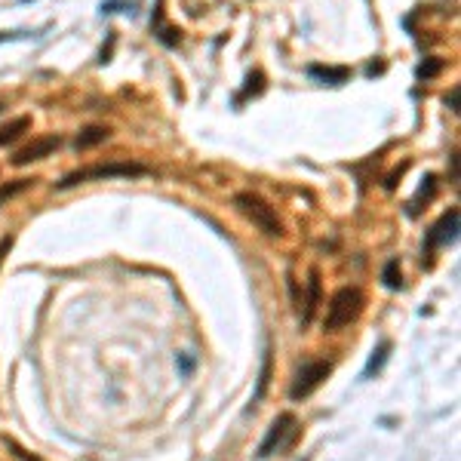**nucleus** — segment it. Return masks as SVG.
Returning <instances> with one entry per match:
<instances>
[{
	"label": "nucleus",
	"mask_w": 461,
	"mask_h": 461,
	"mask_svg": "<svg viewBox=\"0 0 461 461\" xmlns=\"http://www.w3.org/2000/svg\"><path fill=\"white\" fill-rule=\"evenodd\" d=\"M434 194H437V179L434 175H424V184L418 188V194L412 200H409V216H418V212H421V203H428Z\"/></svg>",
	"instance_id": "nucleus-13"
},
{
	"label": "nucleus",
	"mask_w": 461,
	"mask_h": 461,
	"mask_svg": "<svg viewBox=\"0 0 461 461\" xmlns=\"http://www.w3.org/2000/svg\"><path fill=\"white\" fill-rule=\"evenodd\" d=\"M446 105H449V111H455V114H458V87H452V92L446 96Z\"/></svg>",
	"instance_id": "nucleus-23"
},
{
	"label": "nucleus",
	"mask_w": 461,
	"mask_h": 461,
	"mask_svg": "<svg viewBox=\"0 0 461 461\" xmlns=\"http://www.w3.org/2000/svg\"><path fill=\"white\" fill-rule=\"evenodd\" d=\"M12 240H16V237H12V234H10V237H3V240H0V265H3V259H6V252H10V250H12Z\"/></svg>",
	"instance_id": "nucleus-22"
},
{
	"label": "nucleus",
	"mask_w": 461,
	"mask_h": 461,
	"mask_svg": "<svg viewBox=\"0 0 461 461\" xmlns=\"http://www.w3.org/2000/svg\"><path fill=\"white\" fill-rule=\"evenodd\" d=\"M455 237H458V209H449V212H443L440 222L428 231V237H424V250L434 252V250H440V246H449Z\"/></svg>",
	"instance_id": "nucleus-6"
},
{
	"label": "nucleus",
	"mask_w": 461,
	"mask_h": 461,
	"mask_svg": "<svg viewBox=\"0 0 461 461\" xmlns=\"http://www.w3.org/2000/svg\"><path fill=\"white\" fill-rule=\"evenodd\" d=\"M0 111H3V105H0Z\"/></svg>",
	"instance_id": "nucleus-24"
},
{
	"label": "nucleus",
	"mask_w": 461,
	"mask_h": 461,
	"mask_svg": "<svg viewBox=\"0 0 461 461\" xmlns=\"http://www.w3.org/2000/svg\"><path fill=\"white\" fill-rule=\"evenodd\" d=\"M234 207H237V212L243 218H250L259 231H265L268 237H280L283 234V222H280V216H277V209L261 194H255V191H240V194H234Z\"/></svg>",
	"instance_id": "nucleus-1"
},
{
	"label": "nucleus",
	"mask_w": 461,
	"mask_h": 461,
	"mask_svg": "<svg viewBox=\"0 0 461 461\" xmlns=\"http://www.w3.org/2000/svg\"><path fill=\"white\" fill-rule=\"evenodd\" d=\"M271 369H274V360H271V351L265 354V363H261V375H259V388H255V400H261L268 391V381H271Z\"/></svg>",
	"instance_id": "nucleus-17"
},
{
	"label": "nucleus",
	"mask_w": 461,
	"mask_h": 461,
	"mask_svg": "<svg viewBox=\"0 0 461 461\" xmlns=\"http://www.w3.org/2000/svg\"><path fill=\"white\" fill-rule=\"evenodd\" d=\"M28 130H31V117H28V114L10 120V123H3V126H0V148H6V145H12V141H19Z\"/></svg>",
	"instance_id": "nucleus-10"
},
{
	"label": "nucleus",
	"mask_w": 461,
	"mask_h": 461,
	"mask_svg": "<svg viewBox=\"0 0 461 461\" xmlns=\"http://www.w3.org/2000/svg\"><path fill=\"white\" fill-rule=\"evenodd\" d=\"M265 89V74H261V71H252L250 77H246V96H259V92Z\"/></svg>",
	"instance_id": "nucleus-20"
},
{
	"label": "nucleus",
	"mask_w": 461,
	"mask_h": 461,
	"mask_svg": "<svg viewBox=\"0 0 461 461\" xmlns=\"http://www.w3.org/2000/svg\"><path fill=\"white\" fill-rule=\"evenodd\" d=\"M59 145H62L59 136H40V139H34L31 145H25L22 151L12 157V163H16V166H28V163H34V160L49 157V154H53Z\"/></svg>",
	"instance_id": "nucleus-7"
},
{
	"label": "nucleus",
	"mask_w": 461,
	"mask_h": 461,
	"mask_svg": "<svg viewBox=\"0 0 461 461\" xmlns=\"http://www.w3.org/2000/svg\"><path fill=\"white\" fill-rule=\"evenodd\" d=\"M108 136H111L108 126H87V130L77 136L74 148H77V151H89V148H96V145H102V141H108Z\"/></svg>",
	"instance_id": "nucleus-11"
},
{
	"label": "nucleus",
	"mask_w": 461,
	"mask_h": 461,
	"mask_svg": "<svg viewBox=\"0 0 461 461\" xmlns=\"http://www.w3.org/2000/svg\"><path fill=\"white\" fill-rule=\"evenodd\" d=\"M388 354H391V342H381V345L372 351V357H369V363H366V369H363V379H372V375L388 363Z\"/></svg>",
	"instance_id": "nucleus-14"
},
{
	"label": "nucleus",
	"mask_w": 461,
	"mask_h": 461,
	"mask_svg": "<svg viewBox=\"0 0 461 461\" xmlns=\"http://www.w3.org/2000/svg\"><path fill=\"white\" fill-rule=\"evenodd\" d=\"M3 446L12 452V458H19V461H44V458H37V455H31L28 449H22V446L16 443V440H10V437H3Z\"/></svg>",
	"instance_id": "nucleus-19"
},
{
	"label": "nucleus",
	"mask_w": 461,
	"mask_h": 461,
	"mask_svg": "<svg viewBox=\"0 0 461 461\" xmlns=\"http://www.w3.org/2000/svg\"><path fill=\"white\" fill-rule=\"evenodd\" d=\"M363 304H366V295H363V289H360V286L338 289V293L329 299V304H326L323 329L326 332H338L342 326L354 323L360 317V311H363Z\"/></svg>",
	"instance_id": "nucleus-2"
},
{
	"label": "nucleus",
	"mask_w": 461,
	"mask_h": 461,
	"mask_svg": "<svg viewBox=\"0 0 461 461\" xmlns=\"http://www.w3.org/2000/svg\"><path fill=\"white\" fill-rule=\"evenodd\" d=\"M31 184H34V179H19V182L6 184V188H0V203L10 200V197H16V194H22V191H28Z\"/></svg>",
	"instance_id": "nucleus-18"
},
{
	"label": "nucleus",
	"mask_w": 461,
	"mask_h": 461,
	"mask_svg": "<svg viewBox=\"0 0 461 461\" xmlns=\"http://www.w3.org/2000/svg\"><path fill=\"white\" fill-rule=\"evenodd\" d=\"M308 74L314 77V80H323L329 83V87H338V83H345L347 77H351V71L347 68H323V65H311Z\"/></svg>",
	"instance_id": "nucleus-12"
},
{
	"label": "nucleus",
	"mask_w": 461,
	"mask_h": 461,
	"mask_svg": "<svg viewBox=\"0 0 461 461\" xmlns=\"http://www.w3.org/2000/svg\"><path fill=\"white\" fill-rule=\"evenodd\" d=\"M293 430H295V415H293V412H280V415L274 418L271 428H268V437L261 440V446H259V452H255V455H259V458L274 455V452L289 440V434H293Z\"/></svg>",
	"instance_id": "nucleus-5"
},
{
	"label": "nucleus",
	"mask_w": 461,
	"mask_h": 461,
	"mask_svg": "<svg viewBox=\"0 0 461 461\" xmlns=\"http://www.w3.org/2000/svg\"><path fill=\"white\" fill-rule=\"evenodd\" d=\"M317 308H320V271H317V268H311V274H308V299H304L302 320L304 323L314 320Z\"/></svg>",
	"instance_id": "nucleus-9"
},
{
	"label": "nucleus",
	"mask_w": 461,
	"mask_h": 461,
	"mask_svg": "<svg viewBox=\"0 0 461 461\" xmlns=\"http://www.w3.org/2000/svg\"><path fill=\"white\" fill-rule=\"evenodd\" d=\"M148 166L141 163H130V160H117V163H98V166H87V169H74L62 179L55 188H74V184H83V182H98V179H139L145 175Z\"/></svg>",
	"instance_id": "nucleus-3"
},
{
	"label": "nucleus",
	"mask_w": 461,
	"mask_h": 461,
	"mask_svg": "<svg viewBox=\"0 0 461 461\" xmlns=\"http://www.w3.org/2000/svg\"><path fill=\"white\" fill-rule=\"evenodd\" d=\"M443 68H446L443 59H424L421 65H418L415 74H418V80H434V77H437Z\"/></svg>",
	"instance_id": "nucleus-16"
},
{
	"label": "nucleus",
	"mask_w": 461,
	"mask_h": 461,
	"mask_svg": "<svg viewBox=\"0 0 461 461\" xmlns=\"http://www.w3.org/2000/svg\"><path fill=\"white\" fill-rule=\"evenodd\" d=\"M406 166H409V163H403L400 169H394V173H391V175H388V179H385V188H388V191H394V188H397V179H400V175L406 173Z\"/></svg>",
	"instance_id": "nucleus-21"
},
{
	"label": "nucleus",
	"mask_w": 461,
	"mask_h": 461,
	"mask_svg": "<svg viewBox=\"0 0 461 461\" xmlns=\"http://www.w3.org/2000/svg\"><path fill=\"white\" fill-rule=\"evenodd\" d=\"M329 372H332L329 360H314V363L302 366L299 375H295V381H293V388H289V397H293V400H304V397H311L326 379H329Z\"/></svg>",
	"instance_id": "nucleus-4"
},
{
	"label": "nucleus",
	"mask_w": 461,
	"mask_h": 461,
	"mask_svg": "<svg viewBox=\"0 0 461 461\" xmlns=\"http://www.w3.org/2000/svg\"><path fill=\"white\" fill-rule=\"evenodd\" d=\"M381 280H385L388 289H400L403 286V271H400V259H391L381 271Z\"/></svg>",
	"instance_id": "nucleus-15"
},
{
	"label": "nucleus",
	"mask_w": 461,
	"mask_h": 461,
	"mask_svg": "<svg viewBox=\"0 0 461 461\" xmlns=\"http://www.w3.org/2000/svg\"><path fill=\"white\" fill-rule=\"evenodd\" d=\"M151 25H154V34H157V40H160L163 46H179L182 44V31H179V28H173L166 19H163V3H157V10H154Z\"/></svg>",
	"instance_id": "nucleus-8"
}]
</instances>
